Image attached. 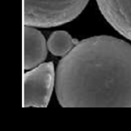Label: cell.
I'll return each mask as SVG.
<instances>
[{"instance_id":"obj_1","label":"cell","mask_w":131,"mask_h":131,"mask_svg":"<svg viewBox=\"0 0 131 131\" xmlns=\"http://www.w3.org/2000/svg\"><path fill=\"white\" fill-rule=\"evenodd\" d=\"M55 90L64 108H131V44L109 35L79 42L57 65Z\"/></svg>"},{"instance_id":"obj_2","label":"cell","mask_w":131,"mask_h":131,"mask_svg":"<svg viewBox=\"0 0 131 131\" xmlns=\"http://www.w3.org/2000/svg\"><path fill=\"white\" fill-rule=\"evenodd\" d=\"M89 0H24V25L53 28L75 19Z\"/></svg>"},{"instance_id":"obj_3","label":"cell","mask_w":131,"mask_h":131,"mask_svg":"<svg viewBox=\"0 0 131 131\" xmlns=\"http://www.w3.org/2000/svg\"><path fill=\"white\" fill-rule=\"evenodd\" d=\"M55 80L56 73L52 62L42 63L24 74V108L47 107Z\"/></svg>"},{"instance_id":"obj_4","label":"cell","mask_w":131,"mask_h":131,"mask_svg":"<svg viewBox=\"0 0 131 131\" xmlns=\"http://www.w3.org/2000/svg\"><path fill=\"white\" fill-rule=\"evenodd\" d=\"M101 13L122 35L131 40V0H96Z\"/></svg>"},{"instance_id":"obj_5","label":"cell","mask_w":131,"mask_h":131,"mask_svg":"<svg viewBox=\"0 0 131 131\" xmlns=\"http://www.w3.org/2000/svg\"><path fill=\"white\" fill-rule=\"evenodd\" d=\"M47 42L35 27H24V69L29 71L42 64L47 56Z\"/></svg>"},{"instance_id":"obj_6","label":"cell","mask_w":131,"mask_h":131,"mask_svg":"<svg viewBox=\"0 0 131 131\" xmlns=\"http://www.w3.org/2000/svg\"><path fill=\"white\" fill-rule=\"evenodd\" d=\"M78 40L73 39L65 31H53L47 41V47L54 56L64 57L77 45Z\"/></svg>"}]
</instances>
